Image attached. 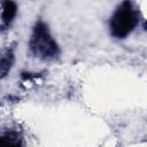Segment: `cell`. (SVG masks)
Wrapping results in <instances>:
<instances>
[{
  "mask_svg": "<svg viewBox=\"0 0 147 147\" xmlns=\"http://www.w3.org/2000/svg\"><path fill=\"white\" fill-rule=\"evenodd\" d=\"M30 49L33 55L42 60H52L59 55V46L45 23L38 22L34 25L30 39Z\"/></svg>",
  "mask_w": 147,
  "mask_h": 147,
  "instance_id": "obj_1",
  "label": "cell"
},
{
  "mask_svg": "<svg viewBox=\"0 0 147 147\" xmlns=\"http://www.w3.org/2000/svg\"><path fill=\"white\" fill-rule=\"evenodd\" d=\"M138 17L132 7L131 1H123L109 21V29L114 37L123 39L127 37L137 26Z\"/></svg>",
  "mask_w": 147,
  "mask_h": 147,
  "instance_id": "obj_2",
  "label": "cell"
},
{
  "mask_svg": "<svg viewBox=\"0 0 147 147\" xmlns=\"http://www.w3.org/2000/svg\"><path fill=\"white\" fill-rule=\"evenodd\" d=\"M17 11V6L13 0H3L1 5V22L2 26H7L11 23Z\"/></svg>",
  "mask_w": 147,
  "mask_h": 147,
  "instance_id": "obj_3",
  "label": "cell"
},
{
  "mask_svg": "<svg viewBox=\"0 0 147 147\" xmlns=\"http://www.w3.org/2000/svg\"><path fill=\"white\" fill-rule=\"evenodd\" d=\"M13 63H14V53L13 51L8 49L6 51L2 56H1V62H0V72H1V78H3L8 72L9 70L11 69L13 67Z\"/></svg>",
  "mask_w": 147,
  "mask_h": 147,
  "instance_id": "obj_4",
  "label": "cell"
},
{
  "mask_svg": "<svg viewBox=\"0 0 147 147\" xmlns=\"http://www.w3.org/2000/svg\"><path fill=\"white\" fill-rule=\"evenodd\" d=\"M1 141L10 145H21V138L20 136L14 131H8L1 136Z\"/></svg>",
  "mask_w": 147,
  "mask_h": 147,
  "instance_id": "obj_5",
  "label": "cell"
}]
</instances>
